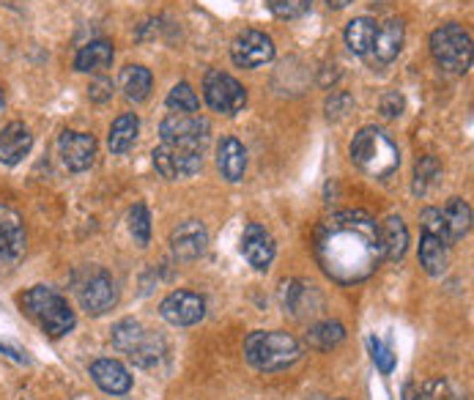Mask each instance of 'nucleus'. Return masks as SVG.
I'll use <instances>...</instances> for the list:
<instances>
[{"label":"nucleus","mask_w":474,"mask_h":400,"mask_svg":"<svg viewBox=\"0 0 474 400\" xmlns=\"http://www.w3.org/2000/svg\"><path fill=\"white\" fill-rule=\"evenodd\" d=\"M28 247V236H26V225L23 217L6 206L0 203V269H15Z\"/></svg>","instance_id":"10"},{"label":"nucleus","mask_w":474,"mask_h":400,"mask_svg":"<svg viewBox=\"0 0 474 400\" xmlns=\"http://www.w3.org/2000/svg\"><path fill=\"white\" fill-rule=\"evenodd\" d=\"M345 340V326L340 321H321L315 326H310L307 332V345L315 351H329L335 345H340Z\"/></svg>","instance_id":"29"},{"label":"nucleus","mask_w":474,"mask_h":400,"mask_svg":"<svg viewBox=\"0 0 474 400\" xmlns=\"http://www.w3.org/2000/svg\"><path fill=\"white\" fill-rule=\"evenodd\" d=\"M20 304H23V313L34 323H39V329L50 337H64L77 323L69 302L50 285H34L31 291H26Z\"/></svg>","instance_id":"3"},{"label":"nucleus","mask_w":474,"mask_h":400,"mask_svg":"<svg viewBox=\"0 0 474 400\" xmlns=\"http://www.w3.org/2000/svg\"><path fill=\"white\" fill-rule=\"evenodd\" d=\"M151 86H154V77L146 67L129 64L121 69V91L129 102H146L151 94Z\"/></svg>","instance_id":"26"},{"label":"nucleus","mask_w":474,"mask_h":400,"mask_svg":"<svg viewBox=\"0 0 474 400\" xmlns=\"http://www.w3.org/2000/svg\"><path fill=\"white\" fill-rule=\"evenodd\" d=\"M403 42H406V28H403V23H400V20H386V23L376 31L373 47H370V53H373L370 64H373V67H386V64H392V61L400 56Z\"/></svg>","instance_id":"17"},{"label":"nucleus","mask_w":474,"mask_h":400,"mask_svg":"<svg viewBox=\"0 0 474 400\" xmlns=\"http://www.w3.org/2000/svg\"><path fill=\"white\" fill-rule=\"evenodd\" d=\"M4 105H6V97H4V88H0V110H4Z\"/></svg>","instance_id":"42"},{"label":"nucleus","mask_w":474,"mask_h":400,"mask_svg":"<svg viewBox=\"0 0 474 400\" xmlns=\"http://www.w3.org/2000/svg\"><path fill=\"white\" fill-rule=\"evenodd\" d=\"M113 345L140 367H154L165 354V340L135 318H124L113 326Z\"/></svg>","instance_id":"5"},{"label":"nucleus","mask_w":474,"mask_h":400,"mask_svg":"<svg viewBox=\"0 0 474 400\" xmlns=\"http://www.w3.org/2000/svg\"><path fill=\"white\" fill-rule=\"evenodd\" d=\"M91 378L108 395H127L132 389L129 370L121 362H116V359H97V362H91Z\"/></svg>","instance_id":"18"},{"label":"nucleus","mask_w":474,"mask_h":400,"mask_svg":"<svg viewBox=\"0 0 474 400\" xmlns=\"http://www.w3.org/2000/svg\"><path fill=\"white\" fill-rule=\"evenodd\" d=\"M34 146V135L23 121H12L0 132V162L4 165H17Z\"/></svg>","instance_id":"19"},{"label":"nucleus","mask_w":474,"mask_h":400,"mask_svg":"<svg viewBox=\"0 0 474 400\" xmlns=\"http://www.w3.org/2000/svg\"><path fill=\"white\" fill-rule=\"evenodd\" d=\"M376 20L373 17H354L345 28V45L354 56H367L376 39Z\"/></svg>","instance_id":"27"},{"label":"nucleus","mask_w":474,"mask_h":400,"mask_svg":"<svg viewBox=\"0 0 474 400\" xmlns=\"http://www.w3.org/2000/svg\"><path fill=\"white\" fill-rule=\"evenodd\" d=\"M299 356H302L299 340L280 329H269V332L258 329V332H250V337L244 340V359L261 373L285 370L294 362H299Z\"/></svg>","instance_id":"4"},{"label":"nucleus","mask_w":474,"mask_h":400,"mask_svg":"<svg viewBox=\"0 0 474 400\" xmlns=\"http://www.w3.org/2000/svg\"><path fill=\"white\" fill-rule=\"evenodd\" d=\"M116 302H118L116 280L102 269L94 272L80 288V304L88 315H105L116 307Z\"/></svg>","instance_id":"13"},{"label":"nucleus","mask_w":474,"mask_h":400,"mask_svg":"<svg viewBox=\"0 0 474 400\" xmlns=\"http://www.w3.org/2000/svg\"><path fill=\"white\" fill-rule=\"evenodd\" d=\"M242 255L247 258V263L258 272H266L277 255V244H274V236L258 225V222H250L244 231H242Z\"/></svg>","instance_id":"15"},{"label":"nucleus","mask_w":474,"mask_h":400,"mask_svg":"<svg viewBox=\"0 0 474 400\" xmlns=\"http://www.w3.org/2000/svg\"><path fill=\"white\" fill-rule=\"evenodd\" d=\"M351 162L370 179H389L400 168V151L378 127H362L351 140Z\"/></svg>","instance_id":"2"},{"label":"nucleus","mask_w":474,"mask_h":400,"mask_svg":"<svg viewBox=\"0 0 474 400\" xmlns=\"http://www.w3.org/2000/svg\"><path fill=\"white\" fill-rule=\"evenodd\" d=\"M231 58L242 69H258L274 58V42L261 31H242L231 45Z\"/></svg>","instance_id":"11"},{"label":"nucleus","mask_w":474,"mask_h":400,"mask_svg":"<svg viewBox=\"0 0 474 400\" xmlns=\"http://www.w3.org/2000/svg\"><path fill=\"white\" fill-rule=\"evenodd\" d=\"M441 217H444V228H447L449 247L469 236V231H471V209H469L466 200L452 198V200L447 203V209L441 211Z\"/></svg>","instance_id":"24"},{"label":"nucleus","mask_w":474,"mask_h":400,"mask_svg":"<svg viewBox=\"0 0 474 400\" xmlns=\"http://www.w3.org/2000/svg\"><path fill=\"white\" fill-rule=\"evenodd\" d=\"M217 168H220L222 179L231 181V184L244 179V173H247V151H244V146L236 138L228 135V138L220 140V146H217Z\"/></svg>","instance_id":"20"},{"label":"nucleus","mask_w":474,"mask_h":400,"mask_svg":"<svg viewBox=\"0 0 474 400\" xmlns=\"http://www.w3.org/2000/svg\"><path fill=\"white\" fill-rule=\"evenodd\" d=\"M310 299H321L313 285H304V282H285L283 285V307H285V313H294L296 318H302L307 313H315Z\"/></svg>","instance_id":"28"},{"label":"nucleus","mask_w":474,"mask_h":400,"mask_svg":"<svg viewBox=\"0 0 474 400\" xmlns=\"http://www.w3.org/2000/svg\"><path fill=\"white\" fill-rule=\"evenodd\" d=\"M419 225H422V233H430V236H438L447 247H449V239H447V228H444V217H441V209H425L419 214Z\"/></svg>","instance_id":"35"},{"label":"nucleus","mask_w":474,"mask_h":400,"mask_svg":"<svg viewBox=\"0 0 474 400\" xmlns=\"http://www.w3.org/2000/svg\"><path fill=\"white\" fill-rule=\"evenodd\" d=\"M378 233H381V247H384V258L386 261H400L408 250V228L406 222L392 214L386 217L381 225H378Z\"/></svg>","instance_id":"22"},{"label":"nucleus","mask_w":474,"mask_h":400,"mask_svg":"<svg viewBox=\"0 0 474 400\" xmlns=\"http://www.w3.org/2000/svg\"><path fill=\"white\" fill-rule=\"evenodd\" d=\"M138 135H140V121L135 113H124L113 121L110 127V135H108V146L113 154H127L135 143H138Z\"/></svg>","instance_id":"25"},{"label":"nucleus","mask_w":474,"mask_h":400,"mask_svg":"<svg viewBox=\"0 0 474 400\" xmlns=\"http://www.w3.org/2000/svg\"><path fill=\"white\" fill-rule=\"evenodd\" d=\"M168 108L176 110V113H198L201 99H198V94L192 91L190 83H179V86H173V91L168 94Z\"/></svg>","instance_id":"33"},{"label":"nucleus","mask_w":474,"mask_h":400,"mask_svg":"<svg viewBox=\"0 0 474 400\" xmlns=\"http://www.w3.org/2000/svg\"><path fill=\"white\" fill-rule=\"evenodd\" d=\"M266 6L280 20H296L310 12L313 0H266Z\"/></svg>","instance_id":"34"},{"label":"nucleus","mask_w":474,"mask_h":400,"mask_svg":"<svg viewBox=\"0 0 474 400\" xmlns=\"http://www.w3.org/2000/svg\"><path fill=\"white\" fill-rule=\"evenodd\" d=\"M315 258L335 282L367 280L384 261L378 222L359 209L329 214L315 231Z\"/></svg>","instance_id":"1"},{"label":"nucleus","mask_w":474,"mask_h":400,"mask_svg":"<svg viewBox=\"0 0 474 400\" xmlns=\"http://www.w3.org/2000/svg\"><path fill=\"white\" fill-rule=\"evenodd\" d=\"M209 247V231L201 220H187L170 233V250L179 261H195Z\"/></svg>","instance_id":"16"},{"label":"nucleus","mask_w":474,"mask_h":400,"mask_svg":"<svg viewBox=\"0 0 474 400\" xmlns=\"http://www.w3.org/2000/svg\"><path fill=\"white\" fill-rule=\"evenodd\" d=\"M419 400H466V395L449 378H433L419 386Z\"/></svg>","instance_id":"31"},{"label":"nucleus","mask_w":474,"mask_h":400,"mask_svg":"<svg viewBox=\"0 0 474 400\" xmlns=\"http://www.w3.org/2000/svg\"><path fill=\"white\" fill-rule=\"evenodd\" d=\"M326 4H329V9H345L351 0H326Z\"/></svg>","instance_id":"41"},{"label":"nucleus","mask_w":474,"mask_h":400,"mask_svg":"<svg viewBox=\"0 0 474 400\" xmlns=\"http://www.w3.org/2000/svg\"><path fill=\"white\" fill-rule=\"evenodd\" d=\"M430 56L433 61L452 72V75H463L471 67V36L463 26H441L438 31L430 34Z\"/></svg>","instance_id":"6"},{"label":"nucleus","mask_w":474,"mask_h":400,"mask_svg":"<svg viewBox=\"0 0 474 400\" xmlns=\"http://www.w3.org/2000/svg\"><path fill=\"white\" fill-rule=\"evenodd\" d=\"M129 233L135 239L138 247H149L151 241V214L146 209V203H135L129 211Z\"/></svg>","instance_id":"32"},{"label":"nucleus","mask_w":474,"mask_h":400,"mask_svg":"<svg viewBox=\"0 0 474 400\" xmlns=\"http://www.w3.org/2000/svg\"><path fill=\"white\" fill-rule=\"evenodd\" d=\"M337 400H343V397H337Z\"/></svg>","instance_id":"43"},{"label":"nucleus","mask_w":474,"mask_h":400,"mask_svg":"<svg viewBox=\"0 0 474 400\" xmlns=\"http://www.w3.org/2000/svg\"><path fill=\"white\" fill-rule=\"evenodd\" d=\"M154 168L162 179H192L203 168V151L162 143L154 149Z\"/></svg>","instance_id":"9"},{"label":"nucleus","mask_w":474,"mask_h":400,"mask_svg":"<svg viewBox=\"0 0 474 400\" xmlns=\"http://www.w3.org/2000/svg\"><path fill=\"white\" fill-rule=\"evenodd\" d=\"M348 110H351V97H348V94H332V99L326 102V116H329V121L343 118Z\"/></svg>","instance_id":"37"},{"label":"nucleus","mask_w":474,"mask_h":400,"mask_svg":"<svg viewBox=\"0 0 474 400\" xmlns=\"http://www.w3.org/2000/svg\"><path fill=\"white\" fill-rule=\"evenodd\" d=\"M160 315L173 326H195L206 315V302L192 291H173L162 299Z\"/></svg>","instance_id":"12"},{"label":"nucleus","mask_w":474,"mask_h":400,"mask_svg":"<svg viewBox=\"0 0 474 400\" xmlns=\"http://www.w3.org/2000/svg\"><path fill=\"white\" fill-rule=\"evenodd\" d=\"M419 263L430 277H441L447 272V263H449V247L438 236L422 233V239H419Z\"/></svg>","instance_id":"23"},{"label":"nucleus","mask_w":474,"mask_h":400,"mask_svg":"<svg viewBox=\"0 0 474 400\" xmlns=\"http://www.w3.org/2000/svg\"><path fill=\"white\" fill-rule=\"evenodd\" d=\"M113 58H116L113 42L97 39V42H88L86 47H80V53L75 56V69L88 72V75H99L113 64Z\"/></svg>","instance_id":"21"},{"label":"nucleus","mask_w":474,"mask_h":400,"mask_svg":"<svg viewBox=\"0 0 474 400\" xmlns=\"http://www.w3.org/2000/svg\"><path fill=\"white\" fill-rule=\"evenodd\" d=\"M58 151H61L64 165L72 173H83L97 159V140L88 132H72V129H67L58 138Z\"/></svg>","instance_id":"14"},{"label":"nucleus","mask_w":474,"mask_h":400,"mask_svg":"<svg viewBox=\"0 0 474 400\" xmlns=\"http://www.w3.org/2000/svg\"><path fill=\"white\" fill-rule=\"evenodd\" d=\"M88 97H91L94 102H108V99L113 97V83H110V80H105V77H99L97 83H91Z\"/></svg>","instance_id":"39"},{"label":"nucleus","mask_w":474,"mask_h":400,"mask_svg":"<svg viewBox=\"0 0 474 400\" xmlns=\"http://www.w3.org/2000/svg\"><path fill=\"white\" fill-rule=\"evenodd\" d=\"M203 97H206V105L214 113H222V116H236L247 105L244 86L236 77H231L228 72H222V69H209L206 72V77H203Z\"/></svg>","instance_id":"7"},{"label":"nucleus","mask_w":474,"mask_h":400,"mask_svg":"<svg viewBox=\"0 0 474 400\" xmlns=\"http://www.w3.org/2000/svg\"><path fill=\"white\" fill-rule=\"evenodd\" d=\"M403 108H406V99H403L397 91L384 94V99H381V113H384L386 118H397V116L403 113Z\"/></svg>","instance_id":"38"},{"label":"nucleus","mask_w":474,"mask_h":400,"mask_svg":"<svg viewBox=\"0 0 474 400\" xmlns=\"http://www.w3.org/2000/svg\"><path fill=\"white\" fill-rule=\"evenodd\" d=\"M160 135H162V143H173V146L206 151L211 127H209V121L201 118L198 113H170V116L160 124Z\"/></svg>","instance_id":"8"},{"label":"nucleus","mask_w":474,"mask_h":400,"mask_svg":"<svg viewBox=\"0 0 474 400\" xmlns=\"http://www.w3.org/2000/svg\"><path fill=\"white\" fill-rule=\"evenodd\" d=\"M403 400H419V389H417L414 384H406V389H403Z\"/></svg>","instance_id":"40"},{"label":"nucleus","mask_w":474,"mask_h":400,"mask_svg":"<svg viewBox=\"0 0 474 400\" xmlns=\"http://www.w3.org/2000/svg\"><path fill=\"white\" fill-rule=\"evenodd\" d=\"M367 345H370V356H373L376 367L381 373H392L395 370V354L389 351V345L384 340H378V337H370Z\"/></svg>","instance_id":"36"},{"label":"nucleus","mask_w":474,"mask_h":400,"mask_svg":"<svg viewBox=\"0 0 474 400\" xmlns=\"http://www.w3.org/2000/svg\"><path fill=\"white\" fill-rule=\"evenodd\" d=\"M438 176H441V165L436 162V157H422L419 162H417V168H414V195H428L430 192V187L438 181Z\"/></svg>","instance_id":"30"}]
</instances>
